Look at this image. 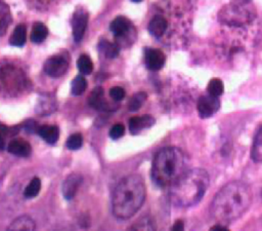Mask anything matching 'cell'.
Wrapping results in <instances>:
<instances>
[{
  "mask_svg": "<svg viewBox=\"0 0 262 231\" xmlns=\"http://www.w3.org/2000/svg\"><path fill=\"white\" fill-rule=\"evenodd\" d=\"M145 66L151 71H159L163 68L166 57L165 54L157 48H146L145 49Z\"/></svg>",
  "mask_w": 262,
  "mask_h": 231,
  "instance_id": "obj_9",
  "label": "cell"
},
{
  "mask_svg": "<svg viewBox=\"0 0 262 231\" xmlns=\"http://www.w3.org/2000/svg\"><path fill=\"white\" fill-rule=\"evenodd\" d=\"M38 134L48 144H54L59 137V129L55 125H43L37 129Z\"/></svg>",
  "mask_w": 262,
  "mask_h": 231,
  "instance_id": "obj_16",
  "label": "cell"
},
{
  "mask_svg": "<svg viewBox=\"0 0 262 231\" xmlns=\"http://www.w3.org/2000/svg\"><path fill=\"white\" fill-rule=\"evenodd\" d=\"M87 88V81L82 75H78L72 82V93L74 95L82 94Z\"/></svg>",
  "mask_w": 262,
  "mask_h": 231,
  "instance_id": "obj_26",
  "label": "cell"
},
{
  "mask_svg": "<svg viewBox=\"0 0 262 231\" xmlns=\"http://www.w3.org/2000/svg\"><path fill=\"white\" fill-rule=\"evenodd\" d=\"M145 194V184L139 175L123 178L113 192L112 209L114 216L120 220L134 216L142 206Z\"/></svg>",
  "mask_w": 262,
  "mask_h": 231,
  "instance_id": "obj_2",
  "label": "cell"
},
{
  "mask_svg": "<svg viewBox=\"0 0 262 231\" xmlns=\"http://www.w3.org/2000/svg\"><path fill=\"white\" fill-rule=\"evenodd\" d=\"M68 68H69L68 61L60 55L50 56L44 63L45 73L52 78L61 77L67 72Z\"/></svg>",
  "mask_w": 262,
  "mask_h": 231,
  "instance_id": "obj_5",
  "label": "cell"
},
{
  "mask_svg": "<svg viewBox=\"0 0 262 231\" xmlns=\"http://www.w3.org/2000/svg\"><path fill=\"white\" fill-rule=\"evenodd\" d=\"M40 189H41V181L39 178L35 177L30 181L29 185L26 187L24 195L26 198H34L39 194Z\"/></svg>",
  "mask_w": 262,
  "mask_h": 231,
  "instance_id": "obj_21",
  "label": "cell"
},
{
  "mask_svg": "<svg viewBox=\"0 0 262 231\" xmlns=\"http://www.w3.org/2000/svg\"><path fill=\"white\" fill-rule=\"evenodd\" d=\"M251 157L255 162H262V126L255 137Z\"/></svg>",
  "mask_w": 262,
  "mask_h": 231,
  "instance_id": "obj_20",
  "label": "cell"
},
{
  "mask_svg": "<svg viewBox=\"0 0 262 231\" xmlns=\"http://www.w3.org/2000/svg\"><path fill=\"white\" fill-rule=\"evenodd\" d=\"M132 28V25L125 16H117L110 25V30L116 37L125 36Z\"/></svg>",
  "mask_w": 262,
  "mask_h": 231,
  "instance_id": "obj_12",
  "label": "cell"
},
{
  "mask_svg": "<svg viewBox=\"0 0 262 231\" xmlns=\"http://www.w3.org/2000/svg\"><path fill=\"white\" fill-rule=\"evenodd\" d=\"M88 103L89 105L96 109V110H100V111H105V110H110V106L106 103V101L104 100V95H103V89L101 87H95L88 99Z\"/></svg>",
  "mask_w": 262,
  "mask_h": 231,
  "instance_id": "obj_13",
  "label": "cell"
},
{
  "mask_svg": "<svg viewBox=\"0 0 262 231\" xmlns=\"http://www.w3.org/2000/svg\"><path fill=\"white\" fill-rule=\"evenodd\" d=\"M36 225L32 218L29 216H20L12 221V223L7 227L9 231H33Z\"/></svg>",
  "mask_w": 262,
  "mask_h": 231,
  "instance_id": "obj_14",
  "label": "cell"
},
{
  "mask_svg": "<svg viewBox=\"0 0 262 231\" xmlns=\"http://www.w3.org/2000/svg\"><path fill=\"white\" fill-rule=\"evenodd\" d=\"M83 144V138L80 133H74L67 140L66 146L69 150H78Z\"/></svg>",
  "mask_w": 262,
  "mask_h": 231,
  "instance_id": "obj_27",
  "label": "cell"
},
{
  "mask_svg": "<svg viewBox=\"0 0 262 231\" xmlns=\"http://www.w3.org/2000/svg\"><path fill=\"white\" fill-rule=\"evenodd\" d=\"M7 151L19 157H28L31 155L32 148L27 141H24L20 139H14L9 142L7 146Z\"/></svg>",
  "mask_w": 262,
  "mask_h": 231,
  "instance_id": "obj_10",
  "label": "cell"
},
{
  "mask_svg": "<svg viewBox=\"0 0 262 231\" xmlns=\"http://www.w3.org/2000/svg\"><path fill=\"white\" fill-rule=\"evenodd\" d=\"M125 133V126L121 123H117L115 125H113V127L110 130V137L113 140H118L121 137H123Z\"/></svg>",
  "mask_w": 262,
  "mask_h": 231,
  "instance_id": "obj_28",
  "label": "cell"
},
{
  "mask_svg": "<svg viewBox=\"0 0 262 231\" xmlns=\"http://www.w3.org/2000/svg\"><path fill=\"white\" fill-rule=\"evenodd\" d=\"M88 24V13L83 10H77L74 13L72 27H73V37L76 42H80L85 34V30Z\"/></svg>",
  "mask_w": 262,
  "mask_h": 231,
  "instance_id": "obj_7",
  "label": "cell"
},
{
  "mask_svg": "<svg viewBox=\"0 0 262 231\" xmlns=\"http://www.w3.org/2000/svg\"><path fill=\"white\" fill-rule=\"evenodd\" d=\"M47 35H48L47 27L43 23H40V22L35 23V25L33 26V29H32V33H31L32 42L37 43V44L41 43L46 39Z\"/></svg>",
  "mask_w": 262,
  "mask_h": 231,
  "instance_id": "obj_19",
  "label": "cell"
},
{
  "mask_svg": "<svg viewBox=\"0 0 262 231\" xmlns=\"http://www.w3.org/2000/svg\"><path fill=\"white\" fill-rule=\"evenodd\" d=\"M132 1H133V2H140L141 0H132Z\"/></svg>",
  "mask_w": 262,
  "mask_h": 231,
  "instance_id": "obj_34",
  "label": "cell"
},
{
  "mask_svg": "<svg viewBox=\"0 0 262 231\" xmlns=\"http://www.w3.org/2000/svg\"><path fill=\"white\" fill-rule=\"evenodd\" d=\"M188 169L185 154L176 147H165L155 156L150 176L159 187L167 188L173 185Z\"/></svg>",
  "mask_w": 262,
  "mask_h": 231,
  "instance_id": "obj_4",
  "label": "cell"
},
{
  "mask_svg": "<svg viewBox=\"0 0 262 231\" xmlns=\"http://www.w3.org/2000/svg\"><path fill=\"white\" fill-rule=\"evenodd\" d=\"M11 22L12 15L9 6L6 3L0 1V36H3L6 33Z\"/></svg>",
  "mask_w": 262,
  "mask_h": 231,
  "instance_id": "obj_17",
  "label": "cell"
},
{
  "mask_svg": "<svg viewBox=\"0 0 262 231\" xmlns=\"http://www.w3.org/2000/svg\"><path fill=\"white\" fill-rule=\"evenodd\" d=\"M110 95L114 101L119 102L125 98V90L120 86H115L110 89Z\"/></svg>",
  "mask_w": 262,
  "mask_h": 231,
  "instance_id": "obj_29",
  "label": "cell"
},
{
  "mask_svg": "<svg viewBox=\"0 0 262 231\" xmlns=\"http://www.w3.org/2000/svg\"><path fill=\"white\" fill-rule=\"evenodd\" d=\"M167 29V21L161 15H155L148 23V32L156 38H160Z\"/></svg>",
  "mask_w": 262,
  "mask_h": 231,
  "instance_id": "obj_15",
  "label": "cell"
},
{
  "mask_svg": "<svg viewBox=\"0 0 262 231\" xmlns=\"http://www.w3.org/2000/svg\"><path fill=\"white\" fill-rule=\"evenodd\" d=\"M251 188L239 181L223 186L215 195L210 213L218 224H230L239 219L252 203Z\"/></svg>",
  "mask_w": 262,
  "mask_h": 231,
  "instance_id": "obj_1",
  "label": "cell"
},
{
  "mask_svg": "<svg viewBox=\"0 0 262 231\" xmlns=\"http://www.w3.org/2000/svg\"><path fill=\"white\" fill-rule=\"evenodd\" d=\"M207 90H208L209 94L218 98L219 95H221L223 93V90H224L223 82L218 78H213L209 81Z\"/></svg>",
  "mask_w": 262,
  "mask_h": 231,
  "instance_id": "obj_25",
  "label": "cell"
},
{
  "mask_svg": "<svg viewBox=\"0 0 262 231\" xmlns=\"http://www.w3.org/2000/svg\"><path fill=\"white\" fill-rule=\"evenodd\" d=\"M18 131V127H8L2 123H0V134L2 137H7V136H13Z\"/></svg>",
  "mask_w": 262,
  "mask_h": 231,
  "instance_id": "obj_30",
  "label": "cell"
},
{
  "mask_svg": "<svg viewBox=\"0 0 262 231\" xmlns=\"http://www.w3.org/2000/svg\"><path fill=\"white\" fill-rule=\"evenodd\" d=\"M211 230H212V231H225V230H227V229H226V227H225L224 225L217 224V225L213 226V227L211 228Z\"/></svg>",
  "mask_w": 262,
  "mask_h": 231,
  "instance_id": "obj_32",
  "label": "cell"
},
{
  "mask_svg": "<svg viewBox=\"0 0 262 231\" xmlns=\"http://www.w3.org/2000/svg\"><path fill=\"white\" fill-rule=\"evenodd\" d=\"M155 123V119L149 115H144L142 117H132L129 120V130L131 134H137L142 129L150 127Z\"/></svg>",
  "mask_w": 262,
  "mask_h": 231,
  "instance_id": "obj_11",
  "label": "cell"
},
{
  "mask_svg": "<svg viewBox=\"0 0 262 231\" xmlns=\"http://www.w3.org/2000/svg\"><path fill=\"white\" fill-rule=\"evenodd\" d=\"M83 182V177L78 172L70 174L62 183V194L64 199L71 200L76 195L77 190L79 189L80 185Z\"/></svg>",
  "mask_w": 262,
  "mask_h": 231,
  "instance_id": "obj_8",
  "label": "cell"
},
{
  "mask_svg": "<svg viewBox=\"0 0 262 231\" xmlns=\"http://www.w3.org/2000/svg\"><path fill=\"white\" fill-rule=\"evenodd\" d=\"M99 49L104 53L106 57L114 59L119 54V47L115 43H111L106 40H102L99 43Z\"/></svg>",
  "mask_w": 262,
  "mask_h": 231,
  "instance_id": "obj_23",
  "label": "cell"
},
{
  "mask_svg": "<svg viewBox=\"0 0 262 231\" xmlns=\"http://www.w3.org/2000/svg\"><path fill=\"white\" fill-rule=\"evenodd\" d=\"M196 108L200 117L209 118L219 110L220 102L217 97H213L211 94L203 95L199 99Z\"/></svg>",
  "mask_w": 262,
  "mask_h": 231,
  "instance_id": "obj_6",
  "label": "cell"
},
{
  "mask_svg": "<svg viewBox=\"0 0 262 231\" xmlns=\"http://www.w3.org/2000/svg\"><path fill=\"white\" fill-rule=\"evenodd\" d=\"M146 97H147L146 93L143 91H139V92H136L135 94H133L129 101V106H128L129 110L132 112L138 111L141 108L142 104L145 102Z\"/></svg>",
  "mask_w": 262,
  "mask_h": 231,
  "instance_id": "obj_24",
  "label": "cell"
},
{
  "mask_svg": "<svg viewBox=\"0 0 262 231\" xmlns=\"http://www.w3.org/2000/svg\"><path fill=\"white\" fill-rule=\"evenodd\" d=\"M209 175L205 169H187L169 191L171 202L176 206L187 207L196 204L209 187Z\"/></svg>",
  "mask_w": 262,
  "mask_h": 231,
  "instance_id": "obj_3",
  "label": "cell"
},
{
  "mask_svg": "<svg viewBox=\"0 0 262 231\" xmlns=\"http://www.w3.org/2000/svg\"><path fill=\"white\" fill-rule=\"evenodd\" d=\"M4 147H5L4 137H2V136L0 134V151H1V150H3V149H4Z\"/></svg>",
  "mask_w": 262,
  "mask_h": 231,
  "instance_id": "obj_33",
  "label": "cell"
},
{
  "mask_svg": "<svg viewBox=\"0 0 262 231\" xmlns=\"http://www.w3.org/2000/svg\"><path fill=\"white\" fill-rule=\"evenodd\" d=\"M183 227H184V226H183L182 221L178 220V221L175 222V224L173 225L172 229H173V230H176V231H180V230H183Z\"/></svg>",
  "mask_w": 262,
  "mask_h": 231,
  "instance_id": "obj_31",
  "label": "cell"
},
{
  "mask_svg": "<svg viewBox=\"0 0 262 231\" xmlns=\"http://www.w3.org/2000/svg\"><path fill=\"white\" fill-rule=\"evenodd\" d=\"M27 39V28L24 24L17 25L10 37V44L13 46L21 47L26 43Z\"/></svg>",
  "mask_w": 262,
  "mask_h": 231,
  "instance_id": "obj_18",
  "label": "cell"
},
{
  "mask_svg": "<svg viewBox=\"0 0 262 231\" xmlns=\"http://www.w3.org/2000/svg\"><path fill=\"white\" fill-rule=\"evenodd\" d=\"M77 67L80 73L84 75H88L93 70V63L87 54H81L77 61Z\"/></svg>",
  "mask_w": 262,
  "mask_h": 231,
  "instance_id": "obj_22",
  "label": "cell"
}]
</instances>
